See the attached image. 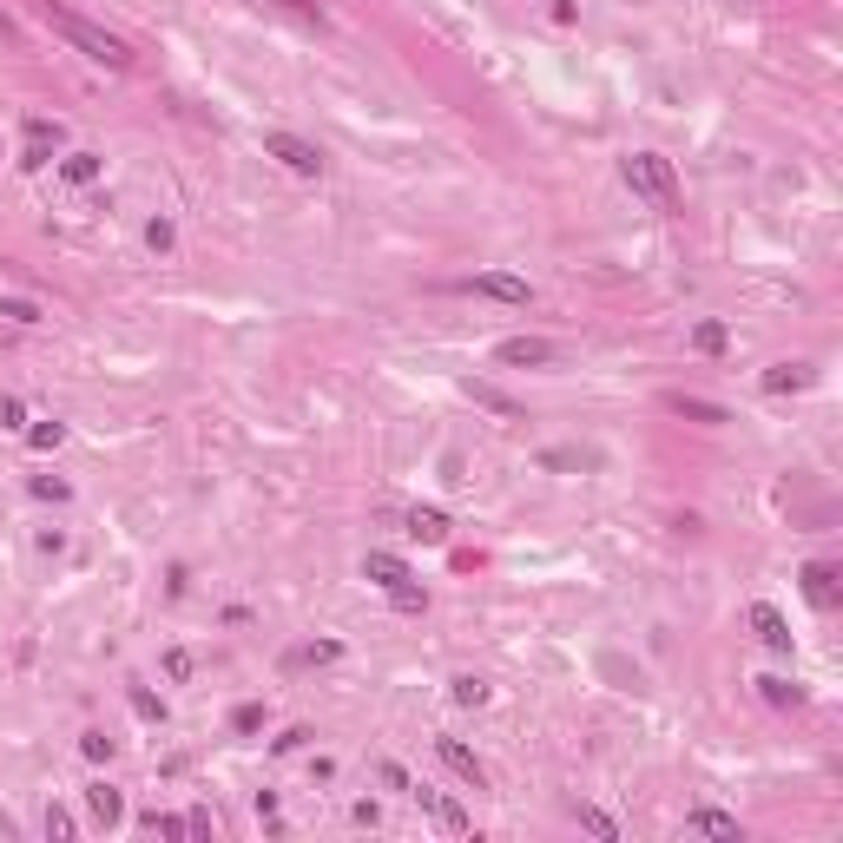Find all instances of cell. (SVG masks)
<instances>
[{"label": "cell", "mask_w": 843, "mask_h": 843, "mask_svg": "<svg viewBox=\"0 0 843 843\" xmlns=\"http://www.w3.org/2000/svg\"><path fill=\"white\" fill-rule=\"evenodd\" d=\"M145 824L159 830V837H185V817H165V811H152V817H145Z\"/></svg>", "instance_id": "33"}, {"label": "cell", "mask_w": 843, "mask_h": 843, "mask_svg": "<svg viewBox=\"0 0 843 843\" xmlns=\"http://www.w3.org/2000/svg\"><path fill=\"white\" fill-rule=\"evenodd\" d=\"M47 27L60 33V40H73V47H80L86 60L112 66V73H126V66H132V47H126V40H119V33L93 27V20H80V14H66V7H47Z\"/></svg>", "instance_id": "1"}, {"label": "cell", "mask_w": 843, "mask_h": 843, "mask_svg": "<svg viewBox=\"0 0 843 843\" xmlns=\"http://www.w3.org/2000/svg\"><path fill=\"white\" fill-rule=\"evenodd\" d=\"M751 633L764 639V646H771V653H791V626H784V613L771 600H758L751 606Z\"/></svg>", "instance_id": "10"}, {"label": "cell", "mask_w": 843, "mask_h": 843, "mask_svg": "<svg viewBox=\"0 0 843 843\" xmlns=\"http://www.w3.org/2000/svg\"><path fill=\"white\" fill-rule=\"evenodd\" d=\"M435 758H442L448 771H455V778L468 784V791H481V784H488V764H481L475 751L462 745V738H435Z\"/></svg>", "instance_id": "5"}, {"label": "cell", "mask_w": 843, "mask_h": 843, "mask_svg": "<svg viewBox=\"0 0 843 843\" xmlns=\"http://www.w3.org/2000/svg\"><path fill=\"white\" fill-rule=\"evenodd\" d=\"M86 811H93L99 817V824H119V817H126V797H119V791H112V784H86Z\"/></svg>", "instance_id": "12"}, {"label": "cell", "mask_w": 843, "mask_h": 843, "mask_svg": "<svg viewBox=\"0 0 843 843\" xmlns=\"http://www.w3.org/2000/svg\"><path fill=\"white\" fill-rule=\"evenodd\" d=\"M666 402L685 415V422H705V429H718V422H725V409H718V402H699V396H666Z\"/></svg>", "instance_id": "15"}, {"label": "cell", "mask_w": 843, "mask_h": 843, "mask_svg": "<svg viewBox=\"0 0 843 843\" xmlns=\"http://www.w3.org/2000/svg\"><path fill=\"white\" fill-rule=\"evenodd\" d=\"M264 152H271L284 172H297V178H317L323 172V152L310 139H297V132H264Z\"/></svg>", "instance_id": "3"}, {"label": "cell", "mask_w": 843, "mask_h": 843, "mask_svg": "<svg viewBox=\"0 0 843 843\" xmlns=\"http://www.w3.org/2000/svg\"><path fill=\"white\" fill-rule=\"evenodd\" d=\"M7 33H14V20H7V14H0V40H7Z\"/></svg>", "instance_id": "38"}, {"label": "cell", "mask_w": 843, "mask_h": 843, "mask_svg": "<svg viewBox=\"0 0 843 843\" xmlns=\"http://www.w3.org/2000/svg\"><path fill=\"white\" fill-rule=\"evenodd\" d=\"M692 343H699L705 356H718L725 343H732V336H725V323H699V330H692Z\"/></svg>", "instance_id": "24"}, {"label": "cell", "mask_w": 843, "mask_h": 843, "mask_svg": "<svg viewBox=\"0 0 843 843\" xmlns=\"http://www.w3.org/2000/svg\"><path fill=\"white\" fill-rule=\"evenodd\" d=\"M541 468H593V455H587V448H547Z\"/></svg>", "instance_id": "23"}, {"label": "cell", "mask_w": 843, "mask_h": 843, "mask_svg": "<svg viewBox=\"0 0 843 843\" xmlns=\"http://www.w3.org/2000/svg\"><path fill=\"white\" fill-rule=\"evenodd\" d=\"M47 837H73V811H60V804H53V811H47Z\"/></svg>", "instance_id": "34"}, {"label": "cell", "mask_w": 843, "mask_h": 843, "mask_svg": "<svg viewBox=\"0 0 843 843\" xmlns=\"http://www.w3.org/2000/svg\"><path fill=\"white\" fill-rule=\"evenodd\" d=\"M277 7H290V14H303V20H317V14H323L317 0H277Z\"/></svg>", "instance_id": "37"}, {"label": "cell", "mask_w": 843, "mask_h": 843, "mask_svg": "<svg viewBox=\"0 0 843 843\" xmlns=\"http://www.w3.org/2000/svg\"><path fill=\"white\" fill-rule=\"evenodd\" d=\"M60 178H66V185H93V178H99V152H66Z\"/></svg>", "instance_id": "16"}, {"label": "cell", "mask_w": 843, "mask_h": 843, "mask_svg": "<svg viewBox=\"0 0 843 843\" xmlns=\"http://www.w3.org/2000/svg\"><path fill=\"white\" fill-rule=\"evenodd\" d=\"M27 442H33V448H60V442H66V422H33Z\"/></svg>", "instance_id": "25"}, {"label": "cell", "mask_w": 843, "mask_h": 843, "mask_svg": "<svg viewBox=\"0 0 843 843\" xmlns=\"http://www.w3.org/2000/svg\"><path fill=\"white\" fill-rule=\"evenodd\" d=\"M132 712H139L145 725H165V699H159V692H145V685H132Z\"/></svg>", "instance_id": "20"}, {"label": "cell", "mask_w": 843, "mask_h": 843, "mask_svg": "<svg viewBox=\"0 0 843 843\" xmlns=\"http://www.w3.org/2000/svg\"><path fill=\"white\" fill-rule=\"evenodd\" d=\"M409 534H415V541H429V547H442L448 541V514L442 508H415L409 514Z\"/></svg>", "instance_id": "13"}, {"label": "cell", "mask_w": 843, "mask_h": 843, "mask_svg": "<svg viewBox=\"0 0 843 843\" xmlns=\"http://www.w3.org/2000/svg\"><path fill=\"white\" fill-rule=\"evenodd\" d=\"M475 297H494V303H534V284H527V277H514V271H481L475 277Z\"/></svg>", "instance_id": "7"}, {"label": "cell", "mask_w": 843, "mask_h": 843, "mask_svg": "<svg viewBox=\"0 0 843 843\" xmlns=\"http://www.w3.org/2000/svg\"><path fill=\"white\" fill-rule=\"evenodd\" d=\"M409 791H415V784H409ZM415 804H422V811H429L442 830H475V824H468V811H462L448 791H429V784H422V791H415Z\"/></svg>", "instance_id": "8"}, {"label": "cell", "mask_w": 843, "mask_h": 843, "mask_svg": "<svg viewBox=\"0 0 843 843\" xmlns=\"http://www.w3.org/2000/svg\"><path fill=\"white\" fill-rule=\"evenodd\" d=\"M80 751L99 764V758H112V738H106V732H86V738H80Z\"/></svg>", "instance_id": "32"}, {"label": "cell", "mask_w": 843, "mask_h": 843, "mask_svg": "<svg viewBox=\"0 0 843 843\" xmlns=\"http://www.w3.org/2000/svg\"><path fill=\"white\" fill-rule=\"evenodd\" d=\"M758 692L771 705H804V685H791V679H758Z\"/></svg>", "instance_id": "21"}, {"label": "cell", "mask_w": 843, "mask_h": 843, "mask_svg": "<svg viewBox=\"0 0 843 843\" xmlns=\"http://www.w3.org/2000/svg\"><path fill=\"white\" fill-rule=\"evenodd\" d=\"M0 317H7V323H27V330H33V323H47V310H40L33 297H0Z\"/></svg>", "instance_id": "17"}, {"label": "cell", "mask_w": 843, "mask_h": 843, "mask_svg": "<svg viewBox=\"0 0 843 843\" xmlns=\"http://www.w3.org/2000/svg\"><path fill=\"white\" fill-rule=\"evenodd\" d=\"M804 593H811V606H837V567H824V560H811V567H804Z\"/></svg>", "instance_id": "11"}, {"label": "cell", "mask_w": 843, "mask_h": 843, "mask_svg": "<svg viewBox=\"0 0 843 843\" xmlns=\"http://www.w3.org/2000/svg\"><path fill=\"white\" fill-rule=\"evenodd\" d=\"M554 356L560 350L547 336H508V343H494V363H508V369H547Z\"/></svg>", "instance_id": "4"}, {"label": "cell", "mask_w": 843, "mask_h": 843, "mask_svg": "<svg viewBox=\"0 0 843 843\" xmlns=\"http://www.w3.org/2000/svg\"><path fill=\"white\" fill-rule=\"evenodd\" d=\"M0 429H27V415H20L14 396H0Z\"/></svg>", "instance_id": "35"}, {"label": "cell", "mask_w": 843, "mask_h": 843, "mask_svg": "<svg viewBox=\"0 0 843 843\" xmlns=\"http://www.w3.org/2000/svg\"><path fill=\"white\" fill-rule=\"evenodd\" d=\"M66 132H60V119H27V152H20V165L27 172H47L53 165V145H60Z\"/></svg>", "instance_id": "6"}, {"label": "cell", "mask_w": 843, "mask_h": 843, "mask_svg": "<svg viewBox=\"0 0 843 843\" xmlns=\"http://www.w3.org/2000/svg\"><path fill=\"white\" fill-rule=\"evenodd\" d=\"M692 830H705V837H738V817H725V811H692Z\"/></svg>", "instance_id": "19"}, {"label": "cell", "mask_w": 843, "mask_h": 843, "mask_svg": "<svg viewBox=\"0 0 843 843\" xmlns=\"http://www.w3.org/2000/svg\"><path fill=\"white\" fill-rule=\"evenodd\" d=\"M165 672H172V679H191V653H165Z\"/></svg>", "instance_id": "36"}, {"label": "cell", "mask_w": 843, "mask_h": 843, "mask_svg": "<svg viewBox=\"0 0 843 843\" xmlns=\"http://www.w3.org/2000/svg\"><path fill=\"white\" fill-rule=\"evenodd\" d=\"M297 666H330V659H343V646L336 639H317V646H303V653H290Z\"/></svg>", "instance_id": "22"}, {"label": "cell", "mask_w": 843, "mask_h": 843, "mask_svg": "<svg viewBox=\"0 0 843 843\" xmlns=\"http://www.w3.org/2000/svg\"><path fill=\"white\" fill-rule=\"evenodd\" d=\"M580 824H587L593 837H620V824H613L606 811H593V804H580Z\"/></svg>", "instance_id": "27"}, {"label": "cell", "mask_w": 843, "mask_h": 843, "mask_svg": "<svg viewBox=\"0 0 843 843\" xmlns=\"http://www.w3.org/2000/svg\"><path fill=\"white\" fill-rule=\"evenodd\" d=\"M33 494H40V501H66L73 488H66V481H53V475H33Z\"/></svg>", "instance_id": "31"}, {"label": "cell", "mask_w": 843, "mask_h": 843, "mask_svg": "<svg viewBox=\"0 0 843 843\" xmlns=\"http://www.w3.org/2000/svg\"><path fill=\"white\" fill-rule=\"evenodd\" d=\"M804 382H811V369H804V363H778V369H764V389H771V396H791V389H804Z\"/></svg>", "instance_id": "14"}, {"label": "cell", "mask_w": 843, "mask_h": 843, "mask_svg": "<svg viewBox=\"0 0 843 843\" xmlns=\"http://www.w3.org/2000/svg\"><path fill=\"white\" fill-rule=\"evenodd\" d=\"M363 580H376L382 593H396V587H409V567H402V554H382V547H369V554H363Z\"/></svg>", "instance_id": "9"}, {"label": "cell", "mask_w": 843, "mask_h": 843, "mask_svg": "<svg viewBox=\"0 0 843 843\" xmlns=\"http://www.w3.org/2000/svg\"><path fill=\"white\" fill-rule=\"evenodd\" d=\"M455 699H462V705H488V685H481V679H455Z\"/></svg>", "instance_id": "30"}, {"label": "cell", "mask_w": 843, "mask_h": 843, "mask_svg": "<svg viewBox=\"0 0 843 843\" xmlns=\"http://www.w3.org/2000/svg\"><path fill=\"white\" fill-rule=\"evenodd\" d=\"M626 185H633L639 198H653L659 211H679V172H672V159H659V152H633V159H626Z\"/></svg>", "instance_id": "2"}, {"label": "cell", "mask_w": 843, "mask_h": 843, "mask_svg": "<svg viewBox=\"0 0 843 843\" xmlns=\"http://www.w3.org/2000/svg\"><path fill=\"white\" fill-rule=\"evenodd\" d=\"M257 725H264V705H238L231 712V732H257Z\"/></svg>", "instance_id": "29"}, {"label": "cell", "mask_w": 843, "mask_h": 843, "mask_svg": "<svg viewBox=\"0 0 843 843\" xmlns=\"http://www.w3.org/2000/svg\"><path fill=\"white\" fill-rule=\"evenodd\" d=\"M145 244H152V251H172V244H178L172 218H152V224H145Z\"/></svg>", "instance_id": "26"}, {"label": "cell", "mask_w": 843, "mask_h": 843, "mask_svg": "<svg viewBox=\"0 0 843 843\" xmlns=\"http://www.w3.org/2000/svg\"><path fill=\"white\" fill-rule=\"evenodd\" d=\"M468 396H475L481 409H494V415H521V402H508L501 389H494V382H468Z\"/></svg>", "instance_id": "18"}, {"label": "cell", "mask_w": 843, "mask_h": 843, "mask_svg": "<svg viewBox=\"0 0 843 843\" xmlns=\"http://www.w3.org/2000/svg\"><path fill=\"white\" fill-rule=\"evenodd\" d=\"M389 600H396V613H422V606H429V593H422V587L409 580V587H396Z\"/></svg>", "instance_id": "28"}]
</instances>
